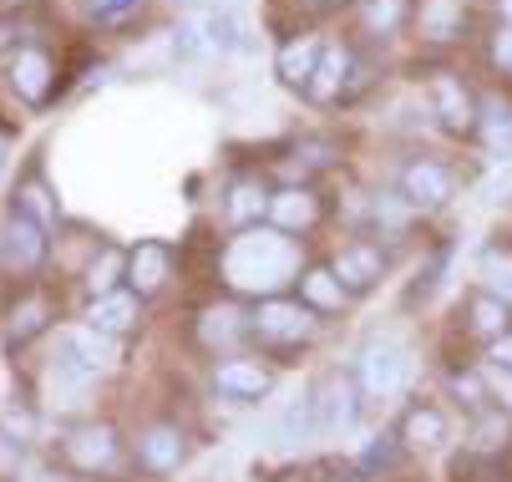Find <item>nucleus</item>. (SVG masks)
<instances>
[{
  "label": "nucleus",
  "mask_w": 512,
  "mask_h": 482,
  "mask_svg": "<svg viewBox=\"0 0 512 482\" xmlns=\"http://www.w3.org/2000/svg\"><path fill=\"white\" fill-rule=\"evenodd\" d=\"M295 269H300V249H295V239H284L279 229H244L224 249V280L234 290H249V295L264 290V300L279 285L295 280Z\"/></svg>",
  "instance_id": "obj_1"
},
{
  "label": "nucleus",
  "mask_w": 512,
  "mask_h": 482,
  "mask_svg": "<svg viewBox=\"0 0 512 482\" xmlns=\"http://www.w3.org/2000/svg\"><path fill=\"white\" fill-rule=\"evenodd\" d=\"M249 330H254L259 340H269V346H300V340H310V335H315V310H310V305H300V300L269 295V300H259V310H254Z\"/></svg>",
  "instance_id": "obj_2"
},
{
  "label": "nucleus",
  "mask_w": 512,
  "mask_h": 482,
  "mask_svg": "<svg viewBox=\"0 0 512 482\" xmlns=\"http://www.w3.org/2000/svg\"><path fill=\"white\" fill-rule=\"evenodd\" d=\"M310 406H315V437H335L355 422V381L345 371H325L310 386Z\"/></svg>",
  "instance_id": "obj_3"
},
{
  "label": "nucleus",
  "mask_w": 512,
  "mask_h": 482,
  "mask_svg": "<svg viewBox=\"0 0 512 482\" xmlns=\"http://www.w3.org/2000/svg\"><path fill=\"white\" fill-rule=\"evenodd\" d=\"M411 376V351L401 340H371V346L360 351V386L371 396H391L401 391Z\"/></svg>",
  "instance_id": "obj_4"
},
{
  "label": "nucleus",
  "mask_w": 512,
  "mask_h": 482,
  "mask_svg": "<svg viewBox=\"0 0 512 482\" xmlns=\"http://www.w3.org/2000/svg\"><path fill=\"white\" fill-rule=\"evenodd\" d=\"M41 259H46V229L36 219H26L21 209H11L6 234H0V264H6V274L26 280V274L41 269Z\"/></svg>",
  "instance_id": "obj_5"
},
{
  "label": "nucleus",
  "mask_w": 512,
  "mask_h": 482,
  "mask_svg": "<svg viewBox=\"0 0 512 482\" xmlns=\"http://www.w3.org/2000/svg\"><path fill=\"white\" fill-rule=\"evenodd\" d=\"M61 452H66V462L77 467V472H102V467H112V457H117V432H112L107 422H82V427L66 432Z\"/></svg>",
  "instance_id": "obj_6"
},
{
  "label": "nucleus",
  "mask_w": 512,
  "mask_h": 482,
  "mask_svg": "<svg viewBox=\"0 0 512 482\" xmlns=\"http://www.w3.org/2000/svg\"><path fill=\"white\" fill-rule=\"evenodd\" d=\"M168 280H173V249L158 244V239H142V244L127 254V285H132V295L148 300V295H158Z\"/></svg>",
  "instance_id": "obj_7"
},
{
  "label": "nucleus",
  "mask_w": 512,
  "mask_h": 482,
  "mask_svg": "<svg viewBox=\"0 0 512 482\" xmlns=\"http://www.w3.org/2000/svg\"><path fill=\"white\" fill-rule=\"evenodd\" d=\"M213 386L224 391V396H234V401H259V396H269L274 371H269L264 361L234 356V361H218V366H213Z\"/></svg>",
  "instance_id": "obj_8"
},
{
  "label": "nucleus",
  "mask_w": 512,
  "mask_h": 482,
  "mask_svg": "<svg viewBox=\"0 0 512 482\" xmlns=\"http://www.w3.org/2000/svg\"><path fill=\"white\" fill-rule=\"evenodd\" d=\"M452 188H457L452 173L442 163H431V158H421V163H411L401 173V198L411 203V209H436V203L452 198Z\"/></svg>",
  "instance_id": "obj_9"
},
{
  "label": "nucleus",
  "mask_w": 512,
  "mask_h": 482,
  "mask_svg": "<svg viewBox=\"0 0 512 482\" xmlns=\"http://www.w3.org/2000/svg\"><path fill=\"white\" fill-rule=\"evenodd\" d=\"M188 457V437H183V427H173V422H158V427H148L137 437V462L148 467V472H178V462Z\"/></svg>",
  "instance_id": "obj_10"
},
{
  "label": "nucleus",
  "mask_w": 512,
  "mask_h": 482,
  "mask_svg": "<svg viewBox=\"0 0 512 482\" xmlns=\"http://www.w3.org/2000/svg\"><path fill=\"white\" fill-rule=\"evenodd\" d=\"M330 269H335V280L345 285V295H350V290L360 295V290H371L381 274H386V254H381L376 244H345Z\"/></svg>",
  "instance_id": "obj_11"
},
{
  "label": "nucleus",
  "mask_w": 512,
  "mask_h": 482,
  "mask_svg": "<svg viewBox=\"0 0 512 482\" xmlns=\"http://www.w3.org/2000/svg\"><path fill=\"white\" fill-rule=\"evenodd\" d=\"M51 77H56V61L41 51V46H21L16 61H11V87L26 97V102H46L51 97Z\"/></svg>",
  "instance_id": "obj_12"
},
{
  "label": "nucleus",
  "mask_w": 512,
  "mask_h": 482,
  "mask_svg": "<svg viewBox=\"0 0 512 482\" xmlns=\"http://www.w3.org/2000/svg\"><path fill=\"white\" fill-rule=\"evenodd\" d=\"M87 320H92V330H102V335H127V330H137V320H142V300H137L132 290L97 295L92 310H87Z\"/></svg>",
  "instance_id": "obj_13"
},
{
  "label": "nucleus",
  "mask_w": 512,
  "mask_h": 482,
  "mask_svg": "<svg viewBox=\"0 0 512 482\" xmlns=\"http://www.w3.org/2000/svg\"><path fill=\"white\" fill-rule=\"evenodd\" d=\"M269 437H274V447H300V442H310V437H315V406H310V391L289 396V401L274 411Z\"/></svg>",
  "instance_id": "obj_14"
},
{
  "label": "nucleus",
  "mask_w": 512,
  "mask_h": 482,
  "mask_svg": "<svg viewBox=\"0 0 512 482\" xmlns=\"http://www.w3.org/2000/svg\"><path fill=\"white\" fill-rule=\"evenodd\" d=\"M452 437V422H447V411H436V406H411L406 411V422H401V442L416 447V452H431V447H442Z\"/></svg>",
  "instance_id": "obj_15"
},
{
  "label": "nucleus",
  "mask_w": 512,
  "mask_h": 482,
  "mask_svg": "<svg viewBox=\"0 0 512 482\" xmlns=\"http://www.w3.org/2000/svg\"><path fill=\"white\" fill-rule=\"evenodd\" d=\"M92 381H97V371H87L77 356H56L51 361V371H46V386H51V396L61 401V406H77L87 391H92Z\"/></svg>",
  "instance_id": "obj_16"
},
{
  "label": "nucleus",
  "mask_w": 512,
  "mask_h": 482,
  "mask_svg": "<svg viewBox=\"0 0 512 482\" xmlns=\"http://www.w3.org/2000/svg\"><path fill=\"white\" fill-rule=\"evenodd\" d=\"M269 214H274L279 234H289V229H310V224L320 219V203H315L310 188H279V193L269 198Z\"/></svg>",
  "instance_id": "obj_17"
},
{
  "label": "nucleus",
  "mask_w": 512,
  "mask_h": 482,
  "mask_svg": "<svg viewBox=\"0 0 512 482\" xmlns=\"http://www.w3.org/2000/svg\"><path fill=\"white\" fill-rule=\"evenodd\" d=\"M46 325H51V300L46 295H21L6 315V340L11 346H26V340H36Z\"/></svg>",
  "instance_id": "obj_18"
},
{
  "label": "nucleus",
  "mask_w": 512,
  "mask_h": 482,
  "mask_svg": "<svg viewBox=\"0 0 512 482\" xmlns=\"http://www.w3.org/2000/svg\"><path fill=\"white\" fill-rule=\"evenodd\" d=\"M431 102H436V112H442L447 127H457V132H472V127H477V107H472V97L462 92V82L436 77V82H431Z\"/></svg>",
  "instance_id": "obj_19"
},
{
  "label": "nucleus",
  "mask_w": 512,
  "mask_h": 482,
  "mask_svg": "<svg viewBox=\"0 0 512 482\" xmlns=\"http://www.w3.org/2000/svg\"><path fill=\"white\" fill-rule=\"evenodd\" d=\"M320 36H300V41H289L284 51H279V77L289 82V87H310V77H315V66H320Z\"/></svg>",
  "instance_id": "obj_20"
},
{
  "label": "nucleus",
  "mask_w": 512,
  "mask_h": 482,
  "mask_svg": "<svg viewBox=\"0 0 512 482\" xmlns=\"http://www.w3.org/2000/svg\"><path fill=\"white\" fill-rule=\"evenodd\" d=\"M249 325L239 320V310L234 305H208L203 315H198V340L208 351H218V346H234V340L244 335Z\"/></svg>",
  "instance_id": "obj_21"
},
{
  "label": "nucleus",
  "mask_w": 512,
  "mask_h": 482,
  "mask_svg": "<svg viewBox=\"0 0 512 482\" xmlns=\"http://www.w3.org/2000/svg\"><path fill=\"white\" fill-rule=\"evenodd\" d=\"M66 356H77L87 371H107L112 361H117V346H112V335H102V330H71L66 335V346H61Z\"/></svg>",
  "instance_id": "obj_22"
},
{
  "label": "nucleus",
  "mask_w": 512,
  "mask_h": 482,
  "mask_svg": "<svg viewBox=\"0 0 512 482\" xmlns=\"http://www.w3.org/2000/svg\"><path fill=\"white\" fill-rule=\"evenodd\" d=\"M300 305H310V310H340L345 305V285L335 280V269L315 264V269L300 274Z\"/></svg>",
  "instance_id": "obj_23"
},
{
  "label": "nucleus",
  "mask_w": 512,
  "mask_h": 482,
  "mask_svg": "<svg viewBox=\"0 0 512 482\" xmlns=\"http://www.w3.org/2000/svg\"><path fill=\"white\" fill-rule=\"evenodd\" d=\"M467 315H472V330H477L482 340H497V335L512 330V315H507V305H502L497 295H472Z\"/></svg>",
  "instance_id": "obj_24"
},
{
  "label": "nucleus",
  "mask_w": 512,
  "mask_h": 482,
  "mask_svg": "<svg viewBox=\"0 0 512 482\" xmlns=\"http://www.w3.org/2000/svg\"><path fill=\"white\" fill-rule=\"evenodd\" d=\"M482 137H487V148L512 158V107L507 102H482Z\"/></svg>",
  "instance_id": "obj_25"
},
{
  "label": "nucleus",
  "mask_w": 512,
  "mask_h": 482,
  "mask_svg": "<svg viewBox=\"0 0 512 482\" xmlns=\"http://www.w3.org/2000/svg\"><path fill=\"white\" fill-rule=\"evenodd\" d=\"M16 209H21L26 219H36L41 229H51V224H56V203H51V188H46L36 173H31L21 188H16Z\"/></svg>",
  "instance_id": "obj_26"
},
{
  "label": "nucleus",
  "mask_w": 512,
  "mask_h": 482,
  "mask_svg": "<svg viewBox=\"0 0 512 482\" xmlns=\"http://www.w3.org/2000/svg\"><path fill=\"white\" fill-rule=\"evenodd\" d=\"M345 66H350V56H345V51H330V46H325V51H320V66H315V77H310V87H305V92H310L315 102H330V97L340 92V77H345Z\"/></svg>",
  "instance_id": "obj_27"
},
{
  "label": "nucleus",
  "mask_w": 512,
  "mask_h": 482,
  "mask_svg": "<svg viewBox=\"0 0 512 482\" xmlns=\"http://www.w3.org/2000/svg\"><path fill=\"white\" fill-rule=\"evenodd\" d=\"M421 26H426L431 41H452L457 26H462V6H457V0H426V6H421Z\"/></svg>",
  "instance_id": "obj_28"
},
{
  "label": "nucleus",
  "mask_w": 512,
  "mask_h": 482,
  "mask_svg": "<svg viewBox=\"0 0 512 482\" xmlns=\"http://www.w3.org/2000/svg\"><path fill=\"white\" fill-rule=\"evenodd\" d=\"M259 214H269V193H264L259 183H249V178L234 183V188H229V219H234V224H254Z\"/></svg>",
  "instance_id": "obj_29"
},
{
  "label": "nucleus",
  "mask_w": 512,
  "mask_h": 482,
  "mask_svg": "<svg viewBox=\"0 0 512 482\" xmlns=\"http://www.w3.org/2000/svg\"><path fill=\"white\" fill-rule=\"evenodd\" d=\"M507 437H512V422L502 417L497 406H482L477 411V427H472V447L477 452H492V447H507Z\"/></svg>",
  "instance_id": "obj_30"
},
{
  "label": "nucleus",
  "mask_w": 512,
  "mask_h": 482,
  "mask_svg": "<svg viewBox=\"0 0 512 482\" xmlns=\"http://www.w3.org/2000/svg\"><path fill=\"white\" fill-rule=\"evenodd\" d=\"M117 280H127V254L102 249V254L92 259V269H87V285H92V295H112Z\"/></svg>",
  "instance_id": "obj_31"
},
{
  "label": "nucleus",
  "mask_w": 512,
  "mask_h": 482,
  "mask_svg": "<svg viewBox=\"0 0 512 482\" xmlns=\"http://www.w3.org/2000/svg\"><path fill=\"white\" fill-rule=\"evenodd\" d=\"M482 274H487V295H497L502 305H512V254H487L482 259Z\"/></svg>",
  "instance_id": "obj_32"
},
{
  "label": "nucleus",
  "mask_w": 512,
  "mask_h": 482,
  "mask_svg": "<svg viewBox=\"0 0 512 482\" xmlns=\"http://www.w3.org/2000/svg\"><path fill=\"white\" fill-rule=\"evenodd\" d=\"M406 21V0H365V26L371 31H396Z\"/></svg>",
  "instance_id": "obj_33"
},
{
  "label": "nucleus",
  "mask_w": 512,
  "mask_h": 482,
  "mask_svg": "<svg viewBox=\"0 0 512 482\" xmlns=\"http://www.w3.org/2000/svg\"><path fill=\"white\" fill-rule=\"evenodd\" d=\"M137 6H142V0H87V11H92L97 21H107V26H117V21L137 16Z\"/></svg>",
  "instance_id": "obj_34"
},
{
  "label": "nucleus",
  "mask_w": 512,
  "mask_h": 482,
  "mask_svg": "<svg viewBox=\"0 0 512 482\" xmlns=\"http://www.w3.org/2000/svg\"><path fill=\"white\" fill-rule=\"evenodd\" d=\"M376 219L391 224V229H401V224L411 219V203H406L401 193H381V198H376Z\"/></svg>",
  "instance_id": "obj_35"
},
{
  "label": "nucleus",
  "mask_w": 512,
  "mask_h": 482,
  "mask_svg": "<svg viewBox=\"0 0 512 482\" xmlns=\"http://www.w3.org/2000/svg\"><path fill=\"white\" fill-rule=\"evenodd\" d=\"M376 442H381V447H365V452H360V467H391V462L401 457V452L391 447V437H376Z\"/></svg>",
  "instance_id": "obj_36"
},
{
  "label": "nucleus",
  "mask_w": 512,
  "mask_h": 482,
  "mask_svg": "<svg viewBox=\"0 0 512 482\" xmlns=\"http://www.w3.org/2000/svg\"><path fill=\"white\" fill-rule=\"evenodd\" d=\"M492 61L502 66V72H512V26L497 31V41H492Z\"/></svg>",
  "instance_id": "obj_37"
},
{
  "label": "nucleus",
  "mask_w": 512,
  "mask_h": 482,
  "mask_svg": "<svg viewBox=\"0 0 512 482\" xmlns=\"http://www.w3.org/2000/svg\"><path fill=\"white\" fill-rule=\"evenodd\" d=\"M487 356H492V366H507V371H512V330L492 340V346H487Z\"/></svg>",
  "instance_id": "obj_38"
},
{
  "label": "nucleus",
  "mask_w": 512,
  "mask_h": 482,
  "mask_svg": "<svg viewBox=\"0 0 512 482\" xmlns=\"http://www.w3.org/2000/svg\"><path fill=\"white\" fill-rule=\"evenodd\" d=\"M305 11H335V6H345V0H300Z\"/></svg>",
  "instance_id": "obj_39"
},
{
  "label": "nucleus",
  "mask_w": 512,
  "mask_h": 482,
  "mask_svg": "<svg viewBox=\"0 0 512 482\" xmlns=\"http://www.w3.org/2000/svg\"><path fill=\"white\" fill-rule=\"evenodd\" d=\"M274 482H315V477H305V472H284V477H274Z\"/></svg>",
  "instance_id": "obj_40"
},
{
  "label": "nucleus",
  "mask_w": 512,
  "mask_h": 482,
  "mask_svg": "<svg viewBox=\"0 0 512 482\" xmlns=\"http://www.w3.org/2000/svg\"><path fill=\"white\" fill-rule=\"evenodd\" d=\"M497 6H502V21L512 26V0H497Z\"/></svg>",
  "instance_id": "obj_41"
},
{
  "label": "nucleus",
  "mask_w": 512,
  "mask_h": 482,
  "mask_svg": "<svg viewBox=\"0 0 512 482\" xmlns=\"http://www.w3.org/2000/svg\"><path fill=\"white\" fill-rule=\"evenodd\" d=\"M0 163H6V137H0Z\"/></svg>",
  "instance_id": "obj_42"
},
{
  "label": "nucleus",
  "mask_w": 512,
  "mask_h": 482,
  "mask_svg": "<svg viewBox=\"0 0 512 482\" xmlns=\"http://www.w3.org/2000/svg\"><path fill=\"white\" fill-rule=\"evenodd\" d=\"M183 6H203V0H183Z\"/></svg>",
  "instance_id": "obj_43"
},
{
  "label": "nucleus",
  "mask_w": 512,
  "mask_h": 482,
  "mask_svg": "<svg viewBox=\"0 0 512 482\" xmlns=\"http://www.w3.org/2000/svg\"><path fill=\"white\" fill-rule=\"evenodd\" d=\"M0 41H6V26H0Z\"/></svg>",
  "instance_id": "obj_44"
}]
</instances>
